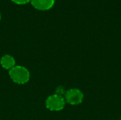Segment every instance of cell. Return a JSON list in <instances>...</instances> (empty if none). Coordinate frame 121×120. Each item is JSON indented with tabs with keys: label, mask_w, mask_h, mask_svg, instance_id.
<instances>
[{
	"label": "cell",
	"mask_w": 121,
	"mask_h": 120,
	"mask_svg": "<svg viewBox=\"0 0 121 120\" xmlns=\"http://www.w3.org/2000/svg\"><path fill=\"white\" fill-rule=\"evenodd\" d=\"M9 74L11 80L17 84H25L30 79L29 71L23 66H14Z\"/></svg>",
	"instance_id": "cell-1"
},
{
	"label": "cell",
	"mask_w": 121,
	"mask_h": 120,
	"mask_svg": "<svg viewBox=\"0 0 121 120\" xmlns=\"http://www.w3.org/2000/svg\"><path fill=\"white\" fill-rule=\"evenodd\" d=\"M65 100L64 97L59 96L56 94L50 95L46 101V108L51 111H60L65 106Z\"/></svg>",
	"instance_id": "cell-2"
},
{
	"label": "cell",
	"mask_w": 121,
	"mask_h": 120,
	"mask_svg": "<svg viewBox=\"0 0 121 120\" xmlns=\"http://www.w3.org/2000/svg\"><path fill=\"white\" fill-rule=\"evenodd\" d=\"M65 100L72 105H77L82 103L84 94L78 88H71L67 91L65 95Z\"/></svg>",
	"instance_id": "cell-3"
},
{
	"label": "cell",
	"mask_w": 121,
	"mask_h": 120,
	"mask_svg": "<svg viewBox=\"0 0 121 120\" xmlns=\"http://www.w3.org/2000/svg\"><path fill=\"white\" fill-rule=\"evenodd\" d=\"M32 6L40 11H47L52 8L55 0H30Z\"/></svg>",
	"instance_id": "cell-4"
},
{
	"label": "cell",
	"mask_w": 121,
	"mask_h": 120,
	"mask_svg": "<svg viewBox=\"0 0 121 120\" xmlns=\"http://www.w3.org/2000/svg\"><path fill=\"white\" fill-rule=\"evenodd\" d=\"M15 63L16 62H15L14 58L9 54H5L2 56V57L0 59V64L1 66L4 69H8V70H10L11 69H12L15 66Z\"/></svg>",
	"instance_id": "cell-5"
},
{
	"label": "cell",
	"mask_w": 121,
	"mask_h": 120,
	"mask_svg": "<svg viewBox=\"0 0 121 120\" xmlns=\"http://www.w3.org/2000/svg\"><path fill=\"white\" fill-rule=\"evenodd\" d=\"M66 92H67V90L62 86H59L58 87H57V88L55 90V94L59 96H61V97L65 96L66 94Z\"/></svg>",
	"instance_id": "cell-6"
},
{
	"label": "cell",
	"mask_w": 121,
	"mask_h": 120,
	"mask_svg": "<svg viewBox=\"0 0 121 120\" xmlns=\"http://www.w3.org/2000/svg\"><path fill=\"white\" fill-rule=\"evenodd\" d=\"M13 3L16 4H19V5H23V4H26L27 3H28L29 1H30V0H11Z\"/></svg>",
	"instance_id": "cell-7"
},
{
	"label": "cell",
	"mask_w": 121,
	"mask_h": 120,
	"mask_svg": "<svg viewBox=\"0 0 121 120\" xmlns=\"http://www.w3.org/2000/svg\"><path fill=\"white\" fill-rule=\"evenodd\" d=\"M1 13H0V21H1Z\"/></svg>",
	"instance_id": "cell-8"
},
{
	"label": "cell",
	"mask_w": 121,
	"mask_h": 120,
	"mask_svg": "<svg viewBox=\"0 0 121 120\" xmlns=\"http://www.w3.org/2000/svg\"></svg>",
	"instance_id": "cell-9"
}]
</instances>
